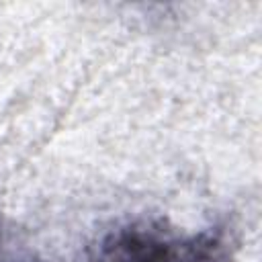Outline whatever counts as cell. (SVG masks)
<instances>
[{
    "instance_id": "1",
    "label": "cell",
    "mask_w": 262,
    "mask_h": 262,
    "mask_svg": "<svg viewBox=\"0 0 262 262\" xmlns=\"http://www.w3.org/2000/svg\"><path fill=\"white\" fill-rule=\"evenodd\" d=\"M90 262H231V250L217 229L180 237L164 225L129 223L106 235Z\"/></svg>"
},
{
    "instance_id": "2",
    "label": "cell",
    "mask_w": 262,
    "mask_h": 262,
    "mask_svg": "<svg viewBox=\"0 0 262 262\" xmlns=\"http://www.w3.org/2000/svg\"><path fill=\"white\" fill-rule=\"evenodd\" d=\"M0 262H39L0 221Z\"/></svg>"
}]
</instances>
